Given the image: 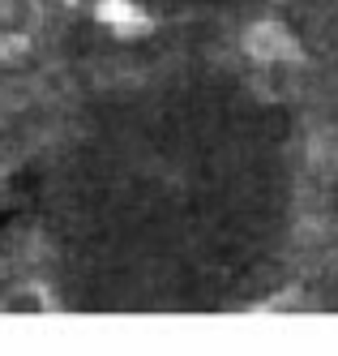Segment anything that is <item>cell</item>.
<instances>
[{
    "mask_svg": "<svg viewBox=\"0 0 338 356\" xmlns=\"http://www.w3.org/2000/svg\"><path fill=\"white\" fill-rule=\"evenodd\" d=\"M244 47H248V56L262 60V65H274V60H282V56H296L291 39L282 35L274 22H257V26L244 35Z\"/></svg>",
    "mask_w": 338,
    "mask_h": 356,
    "instance_id": "obj_1",
    "label": "cell"
},
{
    "mask_svg": "<svg viewBox=\"0 0 338 356\" xmlns=\"http://www.w3.org/2000/svg\"><path fill=\"white\" fill-rule=\"evenodd\" d=\"M103 22H116L120 31H137V26H146V17L133 13V9L124 5V0H112V5H103Z\"/></svg>",
    "mask_w": 338,
    "mask_h": 356,
    "instance_id": "obj_2",
    "label": "cell"
},
{
    "mask_svg": "<svg viewBox=\"0 0 338 356\" xmlns=\"http://www.w3.org/2000/svg\"><path fill=\"white\" fill-rule=\"evenodd\" d=\"M22 43H13V39H0V56H9V52H17Z\"/></svg>",
    "mask_w": 338,
    "mask_h": 356,
    "instance_id": "obj_3",
    "label": "cell"
}]
</instances>
